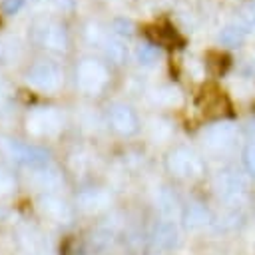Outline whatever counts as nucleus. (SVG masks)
<instances>
[{
  "mask_svg": "<svg viewBox=\"0 0 255 255\" xmlns=\"http://www.w3.org/2000/svg\"><path fill=\"white\" fill-rule=\"evenodd\" d=\"M167 167H169L177 177H193V175L199 173L201 163H199V159L195 157L193 151L179 147V149H175V151L167 157Z\"/></svg>",
  "mask_w": 255,
  "mask_h": 255,
  "instance_id": "nucleus-1",
  "label": "nucleus"
},
{
  "mask_svg": "<svg viewBox=\"0 0 255 255\" xmlns=\"http://www.w3.org/2000/svg\"><path fill=\"white\" fill-rule=\"evenodd\" d=\"M108 120H110V126L122 135H131L137 131V116L129 106H124V104L112 106L108 112Z\"/></svg>",
  "mask_w": 255,
  "mask_h": 255,
  "instance_id": "nucleus-2",
  "label": "nucleus"
},
{
  "mask_svg": "<svg viewBox=\"0 0 255 255\" xmlns=\"http://www.w3.org/2000/svg\"><path fill=\"white\" fill-rule=\"evenodd\" d=\"M149 38L153 40L155 46H165V48H181L183 46V36L169 24V22H161L155 26L147 28Z\"/></svg>",
  "mask_w": 255,
  "mask_h": 255,
  "instance_id": "nucleus-3",
  "label": "nucleus"
},
{
  "mask_svg": "<svg viewBox=\"0 0 255 255\" xmlns=\"http://www.w3.org/2000/svg\"><path fill=\"white\" fill-rule=\"evenodd\" d=\"M58 80H60L58 68L50 62H38L28 70V82L38 88H44V90L54 88L58 84Z\"/></svg>",
  "mask_w": 255,
  "mask_h": 255,
  "instance_id": "nucleus-4",
  "label": "nucleus"
},
{
  "mask_svg": "<svg viewBox=\"0 0 255 255\" xmlns=\"http://www.w3.org/2000/svg\"><path fill=\"white\" fill-rule=\"evenodd\" d=\"M12 147V155L20 161V163H26V165H32V167H40L48 161V153L40 147H34V145H24V143H10Z\"/></svg>",
  "mask_w": 255,
  "mask_h": 255,
  "instance_id": "nucleus-5",
  "label": "nucleus"
},
{
  "mask_svg": "<svg viewBox=\"0 0 255 255\" xmlns=\"http://www.w3.org/2000/svg\"><path fill=\"white\" fill-rule=\"evenodd\" d=\"M106 78V72L100 64H94L90 60H86L80 68H78V82L82 88L86 90H96Z\"/></svg>",
  "mask_w": 255,
  "mask_h": 255,
  "instance_id": "nucleus-6",
  "label": "nucleus"
},
{
  "mask_svg": "<svg viewBox=\"0 0 255 255\" xmlns=\"http://www.w3.org/2000/svg\"><path fill=\"white\" fill-rule=\"evenodd\" d=\"M245 189V181L235 175V173H225L219 177V191L225 195V197H237L239 193H243Z\"/></svg>",
  "mask_w": 255,
  "mask_h": 255,
  "instance_id": "nucleus-7",
  "label": "nucleus"
},
{
  "mask_svg": "<svg viewBox=\"0 0 255 255\" xmlns=\"http://www.w3.org/2000/svg\"><path fill=\"white\" fill-rule=\"evenodd\" d=\"M233 139V128L229 124H219L207 129V143L209 145H227Z\"/></svg>",
  "mask_w": 255,
  "mask_h": 255,
  "instance_id": "nucleus-8",
  "label": "nucleus"
},
{
  "mask_svg": "<svg viewBox=\"0 0 255 255\" xmlns=\"http://www.w3.org/2000/svg\"><path fill=\"white\" fill-rule=\"evenodd\" d=\"M245 34H247V32H245L241 26L229 24V26H225V28L219 32V42H221L223 46L233 48V46H239V44L245 40Z\"/></svg>",
  "mask_w": 255,
  "mask_h": 255,
  "instance_id": "nucleus-9",
  "label": "nucleus"
},
{
  "mask_svg": "<svg viewBox=\"0 0 255 255\" xmlns=\"http://www.w3.org/2000/svg\"><path fill=\"white\" fill-rule=\"evenodd\" d=\"M175 237H177V231L171 225H159L153 233V243L157 247H171L175 243Z\"/></svg>",
  "mask_w": 255,
  "mask_h": 255,
  "instance_id": "nucleus-10",
  "label": "nucleus"
},
{
  "mask_svg": "<svg viewBox=\"0 0 255 255\" xmlns=\"http://www.w3.org/2000/svg\"><path fill=\"white\" fill-rule=\"evenodd\" d=\"M137 60H139V64H143V66L155 64V62L159 60V46H155L153 42H151V44H141V46L137 48Z\"/></svg>",
  "mask_w": 255,
  "mask_h": 255,
  "instance_id": "nucleus-11",
  "label": "nucleus"
},
{
  "mask_svg": "<svg viewBox=\"0 0 255 255\" xmlns=\"http://www.w3.org/2000/svg\"><path fill=\"white\" fill-rule=\"evenodd\" d=\"M44 44L48 48H58V50H64L66 48V34L64 30L60 28H50V30H44Z\"/></svg>",
  "mask_w": 255,
  "mask_h": 255,
  "instance_id": "nucleus-12",
  "label": "nucleus"
},
{
  "mask_svg": "<svg viewBox=\"0 0 255 255\" xmlns=\"http://www.w3.org/2000/svg\"><path fill=\"white\" fill-rule=\"evenodd\" d=\"M185 219H187V225L199 227V225H203V223L207 221V213H205V209H201V207H191V209L187 211Z\"/></svg>",
  "mask_w": 255,
  "mask_h": 255,
  "instance_id": "nucleus-13",
  "label": "nucleus"
},
{
  "mask_svg": "<svg viewBox=\"0 0 255 255\" xmlns=\"http://www.w3.org/2000/svg\"><path fill=\"white\" fill-rule=\"evenodd\" d=\"M112 26H114V30H116L120 36H131V34H133V22L128 20V18H116Z\"/></svg>",
  "mask_w": 255,
  "mask_h": 255,
  "instance_id": "nucleus-14",
  "label": "nucleus"
},
{
  "mask_svg": "<svg viewBox=\"0 0 255 255\" xmlns=\"http://www.w3.org/2000/svg\"><path fill=\"white\" fill-rule=\"evenodd\" d=\"M209 58H211V60H215V62H209V66L213 68V72H215V74H221V72H225V68L229 66V58H227L225 54H219V52H215V54H209Z\"/></svg>",
  "mask_w": 255,
  "mask_h": 255,
  "instance_id": "nucleus-15",
  "label": "nucleus"
},
{
  "mask_svg": "<svg viewBox=\"0 0 255 255\" xmlns=\"http://www.w3.org/2000/svg\"><path fill=\"white\" fill-rule=\"evenodd\" d=\"M24 6V0H2L0 2V10L6 14V16H14L18 14V10Z\"/></svg>",
  "mask_w": 255,
  "mask_h": 255,
  "instance_id": "nucleus-16",
  "label": "nucleus"
},
{
  "mask_svg": "<svg viewBox=\"0 0 255 255\" xmlns=\"http://www.w3.org/2000/svg\"><path fill=\"white\" fill-rule=\"evenodd\" d=\"M243 161H245L247 171L255 175V141H251V143L247 145V149H245V153H243Z\"/></svg>",
  "mask_w": 255,
  "mask_h": 255,
  "instance_id": "nucleus-17",
  "label": "nucleus"
},
{
  "mask_svg": "<svg viewBox=\"0 0 255 255\" xmlns=\"http://www.w3.org/2000/svg\"><path fill=\"white\" fill-rule=\"evenodd\" d=\"M108 56L120 64V62L126 58V48H124L122 44H118V42H112V44L108 46Z\"/></svg>",
  "mask_w": 255,
  "mask_h": 255,
  "instance_id": "nucleus-18",
  "label": "nucleus"
},
{
  "mask_svg": "<svg viewBox=\"0 0 255 255\" xmlns=\"http://www.w3.org/2000/svg\"><path fill=\"white\" fill-rule=\"evenodd\" d=\"M243 18H245L249 24H253V26H255V0H253L245 10H243Z\"/></svg>",
  "mask_w": 255,
  "mask_h": 255,
  "instance_id": "nucleus-19",
  "label": "nucleus"
},
{
  "mask_svg": "<svg viewBox=\"0 0 255 255\" xmlns=\"http://www.w3.org/2000/svg\"><path fill=\"white\" fill-rule=\"evenodd\" d=\"M247 131H249V135L253 137V141H255V124H251L249 128H247Z\"/></svg>",
  "mask_w": 255,
  "mask_h": 255,
  "instance_id": "nucleus-20",
  "label": "nucleus"
}]
</instances>
